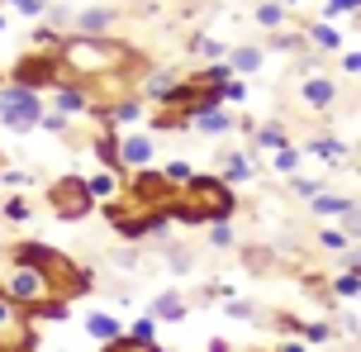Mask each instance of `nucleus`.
Masks as SVG:
<instances>
[{
	"instance_id": "nucleus-1",
	"label": "nucleus",
	"mask_w": 361,
	"mask_h": 352,
	"mask_svg": "<svg viewBox=\"0 0 361 352\" xmlns=\"http://www.w3.org/2000/svg\"><path fill=\"white\" fill-rule=\"evenodd\" d=\"M10 262H24V267H38V277L48 281V291L62 300H81L95 291V281H90L86 267H76V257H67L62 248L53 243H34V238H19L10 248Z\"/></svg>"
},
{
	"instance_id": "nucleus-2",
	"label": "nucleus",
	"mask_w": 361,
	"mask_h": 352,
	"mask_svg": "<svg viewBox=\"0 0 361 352\" xmlns=\"http://www.w3.org/2000/svg\"><path fill=\"white\" fill-rule=\"evenodd\" d=\"M180 200L195 210L204 224H214V219H233V210H238V195H233V186L224 181V176H190V181L180 186Z\"/></svg>"
},
{
	"instance_id": "nucleus-3",
	"label": "nucleus",
	"mask_w": 361,
	"mask_h": 352,
	"mask_svg": "<svg viewBox=\"0 0 361 352\" xmlns=\"http://www.w3.org/2000/svg\"><path fill=\"white\" fill-rule=\"evenodd\" d=\"M43 119V95L15 81H0V129L10 133H34Z\"/></svg>"
},
{
	"instance_id": "nucleus-4",
	"label": "nucleus",
	"mask_w": 361,
	"mask_h": 352,
	"mask_svg": "<svg viewBox=\"0 0 361 352\" xmlns=\"http://www.w3.org/2000/svg\"><path fill=\"white\" fill-rule=\"evenodd\" d=\"M5 81H15V86H29V91H53V86H62L67 81V72H62V53H24L10 67V76Z\"/></svg>"
},
{
	"instance_id": "nucleus-5",
	"label": "nucleus",
	"mask_w": 361,
	"mask_h": 352,
	"mask_svg": "<svg viewBox=\"0 0 361 352\" xmlns=\"http://www.w3.org/2000/svg\"><path fill=\"white\" fill-rule=\"evenodd\" d=\"M43 200L53 205L57 219H86L90 210H95V195L86 190V181L76 176V171H67V176H57L48 190H43Z\"/></svg>"
},
{
	"instance_id": "nucleus-6",
	"label": "nucleus",
	"mask_w": 361,
	"mask_h": 352,
	"mask_svg": "<svg viewBox=\"0 0 361 352\" xmlns=\"http://www.w3.org/2000/svg\"><path fill=\"white\" fill-rule=\"evenodd\" d=\"M0 291L15 300L19 310H24V305H34V300H43V296H53V291H48V281L38 277V267H24V262H15V272H10V281H5Z\"/></svg>"
},
{
	"instance_id": "nucleus-7",
	"label": "nucleus",
	"mask_w": 361,
	"mask_h": 352,
	"mask_svg": "<svg viewBox=\"0 0 361 352\" xmlns=\"http://www.w3.org/2000/svg\"><path fill=\"white\" fill-rule=\"evenodd\" d=\"M333 100H338V81H333V76L309 72L305 81H300V105H305V110H328Z\"/></svg>"
},
{
	"instance_id": "nucleus-8",
	"label": "nucleus",
	"mask_w": 361,
	"mask_h": 352,
	"mask_svg": "<svg viewBox=\"0 0 361 352\" xmlns=\"http://www.w3.org/2000/svg\"><path fill=\"white\" fill-rule=\"evenodd\" d=\"M152 152H157V143H152V133H128V138H119V167L124 171H138L152 162Z\"/></svg>"
},
{
	"instance_id": "nucleus-9",
	"label": "nucleus",
	"mask_w": 361,
	"mask_h": 352,
	"mask_svg": "<svg viewBox=\"0 0 361 352\" xmlns=\"http://www.w3.org/2000/svg\"><path fill=\"white\" fill-rule=\"evenodd\" d=\"M114 24H119V10H109V5H90V10H81V15L72 19V34H114Z\"/></svg>"
},
{
	"instance_id": "nucleus-10",
	"label": "nucleus",
	"mask_w": 361,
	"mask_h": 352,
	"mask_svg": "<svg viewBox=\"0 0 361 352\" xmlns=\"http://www.w3.org/2000/svg\"><path fill=\"white\" fill-rule=\"evenodd\" d=\"M24 319H29V324H67V319H72V300L43 296V300H34V305H24Z\"/></svg>"
},
{
	"instance_id": "nucleus-11",
	"label": "nucleus",
	"mask_w": 361,
	"mask_h": 352,
	"mask_svg": "<svg viewBox=\"0 0 361 352\" xmlns=\"http://www.w3.org/2000/svg\"><path fill=\"white\" fill-rule=\"evenodd\" d=\"M300 152H314V157H324V162H328L333 171L343 167V162H352V148H347L338 133H319V138H309V143H305Z\"/></svg>"
},
{
	"instance_id": "nucleus-12",
	"label": "nucleus",
	"mask_w": 361,
	"mask_h": 352,
	"mask_svg": "<svg viewBox=\"0 0 361 352\" xmlns=\"http://www.w3.org/2000/svg\"><path fill=\"white\" fill-rule=\"evenodd\" d=\"M147 315L157 319V324H180V319L190 315V300L180 296V291H162V296H152Z\"/></svg>"
},
{
	"instance_id": "nucleus-13",
	"label": "nucleus",
	"mask_w": 361,
	"mask_h": 352,
	"mask_svg": "<svg viewBox=\"0 0 361 352\" xmlns=\"http://www.w3.org/2000/svg\"><path fill=\"white\" fill-rule=\"evenodd\" d=\"M309 210H314L319 219H347V214L357 210V195H338V190H319V195H309Z\"/></svg>"
},
{
	"instance_id": "nucleus-14",
	"label": "nucleus",
	"mask_w": 361,
	"mask_h": 352,
	"mask_svg": "<svg viewBox=\"0 0 361 352\" xmlns=\"http://www.w3.org/2000/svg\"><path fill=\"white\" fill-rule=\"evenodd\" d=\"M190 129L209 133V138H224V133L238 129V119H233V110H228V105H214V110H200L195 119H190Z\"/></svg>"
},
{
	"instance_id": "nucleus-15",
	"label": "nucleus",
	"mask_w": 361,
	"mask_h": 352,
	"mask_svg": "<svg viewBox=\"0 0 361 352\" xmlns=\"http://www.w3.org/2000/svg\"><path fill=\"white\" fill-rule=\"evenodd\" d=\"M53 105H57V114H90V95H86V86L81 81H62V86H53Z\"/></svg>"
},
{
	"instance_id": "nucleus-16",
	"label": "nucleus",
	"mask_w": 361,
	"mask_h": 352,
	"mask_svg": "<svg viewBox=\"0 0 361 352\" xmlns=\"http://www.w3.org/2000/svg\"><path fill=\"white\" fill-rule=\"evenodd\" d=\"M90 148H95V157H100V167H105V171H119V176H124V167H119V138H114V129H105V124H100V129L90 133Z\"/></svg>"
},
{
	"instance_id": "nucleus-17",
	"label": "nucleus",
	"mask_w": 361,
	"mask_h": 352,
	"mask_svg": "<svg viewBox=\"0 0 361 352\" xmlns=\"http://www.w3.org/2000/svg\"><path fill=\"white\" fill-rule=\"evenodd\" d=\"M300 34H305V43H319L324 53H343V34H338L333 24H324V19H309Z\"/></svg>"
},
{
	"instance_id": "nucleus-18",
	"label": "nucleus",
	"mask_w": 361,
	"mask_h": 352,
	"mask_svg": "<svg viewBox=\"0 0 361 352\" xmlns=\"http://www.w3.org/2000/svg\"><path fill=\"white\" fill-rule=\"evenodd\" d=\"M262 62H267V57H262V48L243 43V48H233V53H228V72H233V76H247V72H262Z\"/></svg>"
},
{
	"instance_id": "nucleus-19",
	"label": "nucleus",
	"mask_w": 361,
	"mask_h": 352,
	"mask_svg": "<svg viewBox=\"0 0 361 352\" xmlns=\"http://www.w3.org/2000/svg\"><path fill=\"white\" fill-rule=\"evenodd\" d=\"M252 143L262 152H276V148H286V143H290V133H286L281 119H271V124H257V129H252Z\"/></svg>"
},
{
	"instance_id": "nucleus-20",
	"label": "nucleus",
	"mask_w": 361,
	"mask_h": 352,
	"mask_svg": "<svg viewBox=\"0 0 361 352\" xmlns=\"http://www.w3.org/2000/svg\"><path fill=\"white\" fill-rule=\"evenodd\" d=\"M357 291H361L357 253H352V248H347V272H343V277H333V296H338V300H357Z\"/></svg>"
},
{
	"instance_id": "nucleus-21",
	"label": "nucleus",
	"mask_w": 361,
	"mask_h": 352,
	"mask_svg": "<svg viewBox=\"0 0 361 352\" xmlns=\"http://www.w3.org/2000/svg\"><path fill=\"white\" fill-rule=\"evenodd\" d=\"M86 334L95 338V343H109V338L124 334V324H119L114 315H105V310H95V315H86Z\"/></svg>"
},
{
	"instance_id": "nucleus-22",
	"label": "nucleus",
	"mask_w": 361,
	"mask_h": 352,
	"mask_svg": "<svg viewBox=\"0 0 361 352\" xmlns=\"http://www.w3.org/2000/svg\"><path fill=\"white\" fill-rule=\"evenodd\" d=\"M252 176H257V167H252V157H247V152H228V157H224V181H228V186L252 181Z\"/></svg>"
},
{
	"instance_id": "nucleus-23",
	"label": "nucleus",
	"mask_w": 361,
	"mask_h": 352,
	"mask_svg": "<svg viewBox=\"0 0 361 352\" xmlns=\"http://www.w3.org/2000/svg\"><path fill=\"white\" fill-rule=\"evenodd\" d=\"M190 53H200L204 62H224V57H228V43H219V38H209V34H190Z\"/></svg>"
},
{
	"instance_id": "nucleus-24",
	"label": "nucleus",
	"mask_w": 361,
	"mask_h": 352,
	"mask_svg": "<svg viewBox=\"0 0 361 352\" xmlns=\"http://www.w3.org/2000/svg\"><path fill=\"white\" fill-rule=\"evenodd\" d=\"M86 190L95 195V205L109 200V195L119 190V171H95V176H86Z\"/></svg>"
},
{
	"instance_id": "nucleus-25",
	"label": "nucleus",
	"mask_w": 361,
	"mask_h": 352,
	"mask_svg": "<svg viewBox=\"0 0 361 352\" xmlns=\"http://www.w3.org/2000/svg\"><path fill=\"white\" fill-rule=\"evenodd\" d=\"M300 157H305V152L295 148V143H286V148L271 152V171H281V176H295V171H300Z\"/></svg>"
},
{
	"instance_id": "nucleus-26",
	"label": "nucleus",
	"mask_w": 361,
	"mask_h": 352,
	"mask_svg": "<svg viewBox=\"0 0 361 352\" xmlns=\"http://www.w3.org/2000/svg\"><path fill=\"white\" fill-rule=\"evenodd\" d=\"M286 5H281V0H262V5H257V24H262V29H281V24H286Z\"/></svg>"
},
{
	"instance_id": "nucleus-27",
	"label": "nucleus",
	"mask_w": 361,
	"mask_h": 352,
	"mask_svg": "<svg viewBox=\"0 0 361 352\" xmlns=\"http://www.w3.org/2000/svg\"><path fill=\"white\" fill-rule=\"evenodd\" d=\"M100 352H166V348H157V343H138V338L119 334V338H109V343H100Z\"/></svg>"
},
{
	"instance_id": "nucleus-28",
	"label": "nucleus",
	"mask_w": 361,
	"mask_h": 352,
	"mask_svg": "<svg viewBox=\"0 0 361 352\" xmlns=\"http://www.w3.org/2000/svg\"><path fill=\"white\" fill-rule=\"evenodd\" d=\"M209 248H219V253H228V248H238V233L228 219H214L209 224Z\"/></svg>"
},
{
	"instance_id": "nucleus-29",
	"label": "nucleus",
	"mask_w": 361,
	"mask_h": 352,
	"mask_svg": "<svg viewBox=\"0 0 361 352\" xmlns=\"http://www.w3.org/2000/svg\"><path fill=\"white\" fill-rule=\"evenodd\" d=\"M0 214H5L10 224H24V219H34V205L24 200V195H10V200L0 205Z\"/></svg>"
},
{
	"instance_id": "nucleus-30",
	"label": "nucleus",
	"mask_w": 361,
	"mask_h": 352,
	"mask_svg": "<svg viewBox=\"0 0 361 352\" xmlns=\"http://www.w3.org/2000/svg\"><path fill=\"white\" fill-rule=\"evenodd\" d=\"M219 100H224V105H243V100H247V81H243V76H228V81L219 86Z\"/></svg>"
},
{
	"instance_id": "nucleus-31",
	"label": "nucleus",
	"mask_w": 361,
	"mask_h": 352,
	"mask_svg": "<svg viewBox=\"0 0 361 352\" xmlns=\"http://www.w3.org/2000/svg\"><path fill=\"white\" fill-rule=\"evenodd\" d=\"M128 338H138V343H157V319L143 315V319H133V329H124Z\"/></svg>"
},
{
	"instance_id": "nucleus-32",
	"label": "nucleus",
	"mask_w": 361,
	"mask_h": 352,
	"mask_svg": "<svg viewBox=\"0 0 361 352\" xmlns=\"http://www.w3.org/2000/svg\"><path fill=\"white\" fill-rule=\"evenodd\" d=\"M319 248H324V253H347L352 238H347L343 229H324V233H319Z\"/></svg>"
},
{
	"instance_id": "nucleus-33",
	"label": "nucleus",
	"mask_w": 361,
	"mask_h": 352,
	"mask_svg": "<svg viewBox=\"0 0 361 352\" xmlns=\"http://www.w3.org/2000/svg\"><path fill=\"white\" fill-rule=\"evenodd\" d=\"M290 190H295L300 200H309V195H319V190H324V181H314V176H300V171H295V176H290Z\"/></svg>"
},
{
	"instance_id": "nucleus-34",
	"label": "nucleus",
	"mask_w": 361,
	"mask_h": 352,
	"mask_svg": "<svg viewBox=\"0 0 361 352\" xmlns=\"http://www.w3.org/2000/svg\"><path fill=\"white\" fill-rule=\"evenodd\" d=\"M162 176H166L171 186H185L195 171H190V162H180V157H176V162H166V167H162Z\"/></svg>"
},
{
	"instance_id": "nucleus-35",
	"label": "nucleus",
	"mask_w": 361,
	"mask_h": 352,
	"mask_svg": "<svg viewBox=\"0 0 361 352\" xmlns=\"http://www.w3.org/2000/svg\"><path fill=\"white\" fill-rule=\"evenodd\" d=\"M357 10H361V0H328L324 19H343V15H357Z\"/></svg>"
},
{
	"instance_id": "nucleus-36",
	"label": "nucleus",
	"mask_w": 361,
	"mask_h": 352,
	"mask_svg": "<svg viewBox=\"0 0 361 352\" xmlns=\"http://www.w3.org/2000/svg\"><path fill=\"white\" fill-rule=\"evenodd\" d=\"M29 181H34V176H29V171H15V167H0V186H15V190H19V186H29Z\"/></svg>"
},
{
	"instance_id": "nucleus-37",
	"label": "nucleus",
	"mask_w": 361,
	"mask_h": 352,
	"mask_svg": "<svg viewBox=\"0 0 361 352\" xmlns=\"http://www.w3.org/2000/svg\"><path fill=\"white\" fill-rule=\"evenodd\" d=\"M38 129H48V133H67V114H48V110H43Z\"/></svg>"
},
{
	"instance_id": "nucleus-38",
	"label": "nucleus",
	"mask_w": 361,
	"mask_h": 352,
	"mask_svg": "<svg viewBox=\"0 0 361 352\" xmlns=\"http://www.w3.org/2000/svg\"><path fill=\"white\" fill-rule=\"evenodd\" d=\"M10 5H19V10H24L29 19H43V10H48L43 0H10Z\"/></svg>"
},
{
	"instance_id": "nucleus-39",
	"label": "nucleus",
	"mask_w": 361,
	"mask_h": 352,
	"mask_svg": "<svg viewBox=\"0 0 361 352\" xmlns=\"http://www.w3.org/2000/svg\"><path fill=\"white\" fill-rule=\"evenodd\" d=\"M300 43H305V34H276L271 38V48H281V53H286V48H300Z\"/></svg>"
},
{
	"instance_id": "nucleus-40",
	"label": "nucleus",
	"mask_w": 361,
	"mask_h": 352,
	"mask_svg": "<svg viewBox=\"0 0 361 352\" xmlns=\"http://www.w3.org/2000/svg\"><path fill=\"white\" fill-rule=\"evenodd\" d=\"M228 319H257V305H228Z\"/></svg>"
},
{
	"instance_id": "nucleus-41",
	"label": "nucleus",
	"mask_w": 361,
	"mask_h": 352,
	"mask_svg": "<svg viewBox=\"0 0 361 352\" xmlns=\"http://www.w3.org/2000/svg\"><path fill=\"white\" fill-rule=\"evenodd\" d=\"M338 57H343V72H347V76L361 72V57H357V53H338Z\"/></svg>"
},
{
	"instance_id": "nucleus-42",
	"label": "nucleus",
	"mask_w": 361,
	"mask_h": 352,
	"mask_svg": "<svg viewBox=\"0 0 361 352\" xmlns=\"http://www.w3.org/2000/svg\"><path fill=\"white\" fill-rule=\"evenodd\" d=\"M276 352H305V338H290V343H281Z\"/></svg>"
},
{
	"instance_id": "nucleus-43",
	"label": "nucleus",
	"mask_w": 361,
	"mask_h": 352,
	"mask_svg": "<svg viewBox=\"0 0 361 352\" xmlns=\"http://www.w3.org/2000/svg\"><path fill=\"white\" fill-rule=\"evenodd\" d=\"M209 352H228V343H219V338H214V343H209Z\"/></svg>"
},
{
	"instance_id": "nucleus-44",
	"label": "nucleus",
	"mask_w": 361,
	"mask_h": 352,
	"mask_svg": "<svg viewBox=\"0 0 361 352\" xmlns=\"http://www.w3.org/2000/svg\"><path fill=\"white\" fill-rule=\"evenodd\" d=\"M5 24H10V19H5V15H0V34H5Z\"/></svg>"
},
{
	"instance_id": "nucleus-45",
	"label": "nucleus",
	"mask_w": 361,
	"mask_h": 352,
	"mask_svg": "<svg viewBox=\"0 0 361 352\" xmlns=\"http://www.w3.org/2000/svg\"><path fill=\"white\" fill-rule=\"evenodd\" d=\"M0 81H5V72H0Z\"/></svg>"
}]
</instances>
